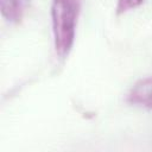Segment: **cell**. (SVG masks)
<instances>
[{"label":"cell","mask_w":152,"mask_h":152,"mask_svg":"<svg viewBox=\"0 0 152 152\" xmlns=\"http://www.w3.org/2000/svg\"><path fill=\"white\" fill-rule=\"evenodd\" d=\"M27 0H0L2 18L10 24H19L24 17Z\"/></svg>","instance_id":"obj_3"},{"label":"cell","mask_w":152,"mask_h":152,"mask_svg":"<svg viewBox=\"0 0 152 152\" xmlns=\"http://www.w3.org/2000/svg\"><path fill=\"white\" fill-rule=\"evenodd\" d=\"M126 100L133 106L152 109V76L137 81L129 89Z\"/></svg>","instance_id":"obj_2"},{"label":"cell","mask_w":152,"mask_h":152,"mask_svg":"<svg viewBox=\"0 0 152 152\" xmlns=\"http://www.w3.org/2000/svg\"><path fill=\"white\" fill-rule=\"evenodd\" d=\"M144 0H116V14L121 15L125 14L132 10H135L137 7H139L140 5H142Z\"/></svg>","instance_id":"obj_4"},{"label":"cell","mask_w":152,"mask_h":152,"mask_svg":"<svg viewBox=\"0 0 152 152\" xmlns=\"http://www.w3.org/2000/svg\"><path fill=\"white\" fill-rule=\"evenodd\" d=\"M80 11L81 0L51 1L53 46L59 59H65L72 50Z\"/></svg>","instance_id":"obj_1"}]
</instances>
